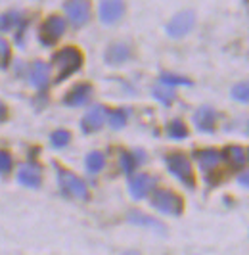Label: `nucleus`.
<instances>
[{
    "instance_id": "nucleus-1",
    "label": "nucleus",
    "mask_w": 249,
    "mask_h": 255,
    "mask_svg": "<svg viewBox=\"0 0 249 255\" xmlns=\"http://www.w3.org/2000/svg\"><path fill=\"white\" fill-rule=\"evenodd\" d=\"M52 62L58 69V75H56V83H62L65 81L69 75H73L75 71L81 69L83 65V54L73 48V46H67V48H62L60 52L54 54Z\"/></svg>"
},
{
    "instance_id": "nucleus-19",
    "label": "nucleus",
    "mask_w": 249,
    "mask_h": 255,
    "mask_svg": "<svg viewBox=\"0 0 249 255\" xmlns=\"http://www.w3.org/2000/svg\"><path fill=\"white\" fill-rule=\"evenodd\" d=\"M21 15L19 12H6L0 13V33H6V31H12L13 27L19 23Z\"/></svg>"
},
{
    "instance_id": "nucleus-4",
    "label": "nucleus",
    "mask_w": 249,
    "mask_h": 255,
    "mask_svg": "<svg viewBox=\"0 0 249 255\" xmlns=\"http://www.w3.org/2000/svg\"><path fill=\"white\" fill-rule=\"evenodd\" d=\"M58 182H60V188H62L65 196L77 198V200H87L88 198L87 184L79 179L75 173H71V171L58 169Z\"/></svg>"
},
{
    "instance_id": "nucleus-22",
    "label": "nucleus",
    "mask_w": 249,
    "mask_h": 255,
    "mask_svg": "<svg viewBox=\"0 0 249 255\" xmlns=\"http://www.w3.org/2000/svg\"><path fill=\"white\" fill-rule=\"evenodd\" d=\"M232 98H236L238 102L249 104V81L238 83L236 87L232 89Z\"/></svg>"
},
{
    "instance_id": "nucleus-12",
    "label": "nucleus",
    "mask_w": 249,
    "mask_h": 255,
    "mask_svg": "<svg viewBox=\"0 0 249 255\" xmlns=\"http://www.w3.org/2000/svg\"><path fill=\"white\" fill-rule=\"evenodd\" d=\"M17 180L23 186L37 188L38 184H40V167L35 165V163H25V165H21L19 171H17Z\"/></svg>"
},
{
    "instance_id": "nucleus-28",
    "label": "nucleus",
    "mask_w": 249,
    "mask_h": 255,
    "mask_svg": "<svg viewBox=\"0 0 249 255\" xmlns=\"http://www.w3.org/2000/svg\"><path fill=\"white\" fill-rule=\"evenodd\" d=\"M12 169V155L8 152H0V175L10 173Z\"/></svg>"
},
{
    "instance_id": "nucleus-11",
    "label": "nucleus",
    "mask_w": 249,
    "mask_h": 255,
    "mask_svg": "<svg viewBox=\"0 0 249 255\" xmlns=\"http://www.w3.org/2000/svg\"><path fill=\"white\" fill-rule=\"evenodd\" d=\"M151 188H153V179L149 175H144V173L134 175L128 182V190L132 194V198H136V200H142Z\"/></svg>"
},
{
    "instance_id": "nucleus-23",
    "label": "nucleus",
    "mask_w": 249,
    "mask_h": 255,
    "mask_svg": "<svg viewBox=\"0 0 249 255\" xmlns=\"http://www.w3.org/2000/svg\"><path fill=\"white\" fill-rule=\"evenodd\" d=\"M69 138H71V134H69V130H54L52 132V136H50V142H52V146H56V148H63L65 144H69Z\"/></svg>"
},
{
    "instance_id": "nucleus-32",
    "label": "nucleus",
    "mask_w": 249,
    "mask_h": 255,
    "mask_svg": "<svg viewBox=\"0 0 249 255\" xmlns=\"http://www.w3.org/2000/svg\"><path fill=\"white\" fill-rule=\"evenodd\" d=\"M123 255H140L138 252H126V254H123Z\"/></svg>"
},
{
    "instance_id": "nucleus-15",
    "label": "nucleus",
    "mask_w": 249,
    "mask_h": 255,
    "mask_svg": "<svg viewBox=\"0 0 249 255\" xmlns=\"http://www.w3.org/2000/svg\"><path fill=\"white\" fill-rule=\"evenodd\" d=\"M196 159H198L199 167L209 173L213 169H217L219 161H221V153L217 150H201V152H196Z\"/></svg>"
},
{
    "instance_id": "nucleus-6",
    "label": "nucleus",
    "mask_w": 249,
    "mask_h": 255,
    "mask_svg": "<svg viewBox=\"0 0 249 255\" xmlns=\"http://www.w3.org/2000/svg\"><path fill=\"white\" fill-rule=\"evenodd\" d=\"M63 10L67 13L69 21L73 25H83L88 21V15H90V4L87 0H67L63 4Z\"/></svg>"
},
{
    "instance_id": "nucleus-10",
    "label": "nucleus",
    "mask_w": 249,
    "mask_h": 255,
    "mask_svg": "<svg viewBox=\"0 0 249 255\" xmlns=\"http://www.w3.org/2000/svg\"><path fill=\"white\" fill-rule=\"evenodd\" d=\"M124 12L123 0H102L100 4V19L104 23H113L117 21Z\"/></svg>"
},
{
    "instance_id": "nucleus-9",
    "label": "nucleus",
    "mask_w": 249,
    "mask_h": 255,
    "mask_svg": "<svg viewBox=\"0 0 249 255\" xmlns=\"http://www.w3.org/2000/svg\"><path fill=\"white\" fill-rule=\"evenodd\" d=\"M106 108L104 106H94V108H90L87 112V115L83 117V121H81V127L85 132H94V130H98L104 123H106Z\"/></svg>"
},
{
    "instance_id": "nucleus-24",
    "label": "nucleus",
    "mask_w": 249,
    "mask_h": 255,
    "mask_svg": "<svg viewBox=\"0 0 249 255\" xmlns=\"http://www.w3.org/2000/svg\"><path fill=\"white\" fill-rule=\"evenodd\" d=\"M119 161H121V169H123L124 173H132V171L136 169V157H134L132 153L123 152L121 157H119Z\"/></svg>"
},
{
    "instance_id": "nucleus-20",
    "label": "nucleus",
    "mask_w": 249,
    "mask_h": 255,
    "mask_svg": "<svg viewBox=\"0 0 249 255\" xmlns=\"http://www.w3.org/2000/svg\"><path fill=\"white\" fill-rule=\"evenodd\" d=\"M128 221H130V223H136V225H144V227L163 230V225L159 221H155V219H151V217H146L144 213H138V211H132V213L128 215Z\"/></svg>"
},
{
    "instance_id": "nucleus-18",
    "label": "nucleus",
    "mask_w": 249,
    "mask_h": 255,
    "mask_svg": "<svg viewBox=\"0 0 249 255\" xmlns=\"http://www.w3.org/2000/svg\"><path fill=\"white\" fill-rule=\"evenodd\" d=\"M167 134L174 138V140H182L188 136V127L180 121V119H174L167 125Z\"/></svg>"
},
{
    "instance_id": "nucleus-31",
    "label": "nucleus",
    "mask_w": 249,
    "mask_h": 255,
    "mask_svg": "<svg viewBox=\"0 0 249 255\" xmlns=\"http://www.w3.org/2000/svg\"><path fill=\"white\" fill-rule=\"evenodd\" d=\"M6 117H8V110H6V106H4V104L0 102V123H2Z\"/></svg>"
},
{
    "instance_id": "nucleus-8",
    "label": "nucleus",
    "mask_w": 249,
    "mask_h": 255,
    "mask_svg": "<svg viewBox=\"0 0 249 255\" xmlns=\"http://www.w3.org/2000/svg\"><path fill=\"white\" fill-rule=\"evenodd\" d=\"M90 96H92V87L88 83H79L65 94L63 104L71 106V108H79V106H85L90 100Z\"/></svg>"
},
{
    "instance_id": "nucleus-21",
    "label": "nucleus",
    "mask_w": 249,
    "mask_h": 255,
    "mask_svg": "<svg viewBox=\"0 0 249 255\" xmlns=\"http://www.w3.org/2000/svg\"><path fill=\"white\" fill-rule=\"evenodd\" d=\"M104 163H106L104 153L92 152L87 155V169L90 171V173H100V171L104 169Z\"/></svg>"
},
{
    "instance_id": "nucleus-13",
    "label": "nucleus",
    "mask_w": 249,
    "mask_h": 255,
    "mask_svg": "<svg viewBox=\"0 0 249 255\" xmlns=\"http://www.w3.org/2000/svg\"><path fill=\"white\" fill-rule=\"evenodd\" d=\"M29 81L35 89H44L50 81V67L42 62H35L29 69Z\"/></svg>"
},
{
    "instance_id": "nucleus-17",
    "label": "nucleus",
    "mask_w": 249,
    "mask_h": 255,
    "mask_svg": "<svg viewBox=\"0 0 249 255\" xmlns=\"http://www.w3.org/2000/svg\"><path fill=\"white\" fill-rule=\"evenodd\" d=\"M128 54H130V50L126 44H113L106 52V62L108 64H123L128 58Z\"/></svg>"
},
{
    "instance_id": "nucleus-27",
    "label": "nucleus",
    "mask_w": 249,
    "mask_h": 255,
    "mask_svg": "<svg viewBox=\"0 0 249 255\" xmlns=\"http://www.w3.org/2000/svg\"><path fill=\"white\" fill-rule=\"evenodd\" d=\"M161 83L163 85H167V87H174V85H190V81H188V79L178 77V75H171V73L161 75Z\"/></svg>"
},
{
    "instance_id": "nucleus-16",
    "label": "nucleus",
    "mask_w": 249,
    "mask_h": 255,
    "mask_svg": "<svg viewBox=\"0 0 249 255\" xmlns=\"http://www.w3.org/2000/svg\"><path fill=\"white\" fill-rule=\"evenodd\" d=\"M223 155L224 159L228 161V165L234 167V169H240V167H244V163H246V152L240 146H228V148H224Z\"/></svg>"
},
{
    "instance_id": "nucleus-3",
    "label": "nucleus",
    "mask_w": 249,
    "mask_h": 255,
    "mask_svg": "<svg viewBox=\"0 0 249 255\" xmlns=\"http://www.w3.org/2000/svg\"><path fill=\"white\" fill-rule=\"evenodd\" d=\"M165 163H167V169L171 171V175H174L182 184H186L188 188H194V182H196V179H194V169H192V163H190V159H188L184 153L180 152L169 153L165 157Z\"/></svg>"
},
{
    "instance_id": "nucleus-25",
    "label": "nucleus",
    "mask_w": 249,
    "mask_h": 255,
    "mask_svg": "<svg viewBox=\"0 0 249 255\" xmlns=\"http://www.w3.org/2000/svg\"><path fill=\"white\" fill-rule=\"evenodd\" d=\"M124 123H126V112L124 110H115V112L110 114V125L113 128L124 127Z\"/></svg>"
},
{
    "instance_id": "nucleus-7",
    "label": "nucleus",
    "mask_w": 249,
    "mask_h": 255,
    "mask_svg": "<svg viewBox=\"0 0 249 255\" xmlns=\"http://www.w3.org/2000/svg\"><path fill=\"white\" fill-rule=\"evenodd\" d=\"M194 21H196V17H194L192 12L178 13V15H174L173 19L169 21L167 33H169L171 37H182V35H186L188 31L194 27Z\"/></svg>"
},
{
    "instance_id": "nucleus-29",
    "label": "nucleus",
    "mask_w": 249,
    "mask_h": 255,
    "mask_svg": "<svg viewBox=\"0 0 249 255\" xmlns=\"http://www.w3.org/2000/svg\"><path fill=\"white\" fill-rule=\"evenodd\" d=\"M8 60H10V46H8V42L4 38H0V65L6 67Z\"/></svg>"
},
{
    "instance_id": "nucleus-26",
    "label": "nucleus",
    "mask_w": 249,
    "mask_h": 255,
    "mask_svg": "<svg viewBox=\"0 0 249 255\" xmlns=\"http://www.w3.org/2000/svg\"><path fill=\"white\" fill-rule=\"evenodd\" d=\"M153 96H155L159 102L167 104V106L174 100V92L171 89H159V87H157V89H153Z\"/></svg>"
},
{
    "instance_id": "nucleus-30",
    "label": "nucleus",
    "mask_w": 249,
    "mask_h": 255,
    "mask_svg": "<svg viewBox=\"0 0 249 255\" xmlns=\"http://www.w3.org/2000/svg\"><path fill=\"white\" fill-rule=\"evenodd\" d=\"M238 182H240L242 186H248V188H249V171H246V173H242V175L238 177Z\"/></svg>"
},
{
    "instance_id": "nucleus-5",
    "label": "nucleus",
    "mask_w": 249,
    "mask_h": 255,
    "mask_svg": "<svg viewBox=\"0 0 249 255\" xmlns=\"http://www.w3.org/2000/svg\"><path fill=\"white\" fill-rule=\"evenodd\" d=\"M63 33H65V19L62 15H50L38 27V40L44 46H52L54 42L60 40Z\"/></svg>"
},
{
    "instance_id": "nucleus-14",
    "label": "nucleus",
    "mask_w": 249,
    "mask_h": 255,
    "mask_svg": "<svg viewBox=\"0 0 249 255\" xmlns=\"http://www.w3.org/2000/svg\"><path fill=\"white\" fill-rule=\"evenodd\" d=\"M215 112L213 108H199L196 115H194V123H196V128L201 130V132H211L215 128Z\"/></svg>"
},
{
    "instance_id": "nucleus-2",
    "label": "nucleus",
    "mask_w": 249,
    "mask_h": 255,
    "mask_svg": "<svg viewBox=\"0 0 249 255\" xmlns=\"http://www.w3.org/2000/svg\"><path fill=\"white\" fill-rule=\"evenodd\" d=\"M151 205L157 209V211H161L165 215H173V217H178V215H182V211H184V202H182V198L173 190H167V188H159V190H155L151 194Z\"/></svg>"
}]
</instances>
